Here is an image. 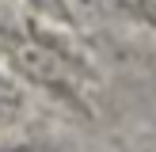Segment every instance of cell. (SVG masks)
<instances>
[{
    "instance_id": "6da1fadb",
    "label": "cell",
    "mask_w": 156,
    "mask_h": 152,
    "mask_svg": "<svg viewBox=\"0 0 156 152\" xmlns=\"http://www.w3.org/2000/svg\"><path fill=\"white\" fill-rule=\"evenodd\" d=\"M4 53L15 68H19L27 80L46 84L53 91H69V61L61 57L57 50H50L46 42H34V38H4Z\"/></svg>"
},
{
    "instance_id": "7a4b0ae2",
    "label": "cell",
    "mask_w": 156,
    "mask_h": 152,
    "mask_svg": "<svg viewBox=\"0 0 156 152\" xmlns=\"http://www.w3.org/2000/svg\"><path fill=\"white\" fill-rule=\"evenodd\" d=\"M103 4H107V8H114V12L133 15V19L156 23V4H152V0H103Z\"/></svg>"
},
{
    "instance_id": "3957f363",
    "label": "cell",
    "mask_w": 156,
    "mask_h": 152,
    "mask_svg": "<svg viewBox=\"0 0 156 152\" xmlns=\"http://www.w3.org/2000/svg\"><path fill=\"white\" fill-rule=\"evenodd\" d=\"M4 91H8V88H4V80H0V99H4Z\"/></svg>"
}]
</instances>
